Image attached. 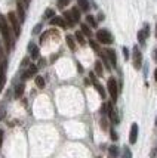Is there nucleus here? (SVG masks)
Segmentation results:
<instances>
[{"mask_svg": "<svg viewBox=\"0 0 157 158\" xmlns=\"http://www.w3.org/2000/svg\"><path fill=\"white\" fill-rule=\"evenodd\" d=\"M0 33L5 39V43H6L7 48H12V35H11V31H9V27H7V22L3 16H0Z\"/></svg>", "mask_w": 157, "mask_h": 158, "instance_id": "nucleus-1", "label": "nucleus"}, {"mask_svg": "<svg viewBox=\"0 0 157 158\" xmlns=\"http://www.w3.org/2000/svg\"><path fill=\"white\" fill-rule=\"evenodd\" d=\"M96 40L102 44H111L113 43V35L108 30H98L96 31Z\"/></svg>", "mask_w": 157, "mask_h": 158, "instance_id": "nucleus-2", "label": "nucleus"}, {"mask_svg": "<svg viewBox=\"0 0 157 158\" xmlns=\"http://www.w3.org/2000/svg\"><path fill=\"white\" fill-rule=\"evenodd\" d=\"M107 87H108V93L111 99H113V102H116L117 101V96H119V87H117V81L114 78H110L108 83H107Z\"/></svg>", "mask_w": 157, "mask_h": 158, "instance_id": "nucleus-3", "label": "nucleus"}, {"mask_svg": "<svg viewBox=\"0 0 157 158\" xmlns=\"http://www.w3.org/2000/svg\"><path fill=\"white\" fill-rule=\"evenodd\" d=\"M132 62H133V67L137 69H139L141 65H142V53L138 49V46H133V50H132Z\"/></svg>", "mask_w": 157, "mask_h": 158, "instance_id": "nucleus-4", "label": "nucleus"}, {"mask_svg": "<svg viewBox=\"0 0 157 158\" xmlns=\"http://www.w3.org/2000/svg\"><path fill=\"white\" fill-rule=\"evenodd\" d=\"M7 19H9L11 25H12V28H14V33L16 35H20L21 28H20V21H18V18H16V15H15L14 12H9V14H7Z\"/></svg>", "mask_w": 157, "mask_h": 158, "instance_id": "nucleus-5", "label": "nucleus"}, {"mask_svg": "<svg viewBox=\"0 0 157 158\" xmlns=\"http://www.w3.org/2000/svg\"><path fill=\"white\" fill-rule=\"evenodd\" d=\"M138 124L137 123H133L132 124V127H130V135H129V142L132 145L133 143H137V140H138Z\"/></svg>", "mask_w": 157, "mask_h": 158, "instance_id": "nucleus-6", "label": "nucleus"}, {"mask_svg": "<svg viewBox=\"0 0 157 158\" xmlns=\"http://www.w3.org/2000/svg\"><path fill=\"white\" fill-rule=\"evenodd\" d=\"M150 34V28H148V25H145V28L144 30H141V31H138V41H139V44H145V39H147V35Z\"/></svg>", "mask_w": 157, "mask_h": 158, "instance_id": "nucleus-7", "label": "nucleus"}, {"mask_svg": "<svg viewBox=\"0 0 157 158\" xmlns=\"http://www.w3.org/2000/svg\"><path fill=\"white\" fill-rule=\"evenodd\" d=\"M50 25H56V27L65 28L67 27V22H65V19L61 18V16H54V18L50 19Z\"/></svg>", "mask_w": 157, "mask_h": 158, "instance_id": "nucleus-8", "label": "nucleus"}, {"mask_svg": "<svg viewBox=\"0 0 157 158\" xmlns=\"http://www.w3.org/2000/svg\"><path fill=\"white\" fill-rule=\"evenodd\" d=\"M105 53H107V56H108V61H110V64H111V67H116L117 65L116 52H114L113 49H107V50H105Z\"/></svg>", "mask_w": 157, "mask_h": 158, "instance_id": "nucleus-9", "label": "nucleus"}, {"mask_svg": "<svg viewBox=\"0 0 157 158\" xmlns=\"http://www.w3.org/2000/svg\"><path fill=\"white\" fill-rule=\"evenodd\" d=\"M16 7H18V15H20V19L24 21V19H25V5H24L21 0H18Z\"/></svg>", "mask_w": 157, "mask_h": 158, "instance_id": "nucleus-10", "label": "nucleus"}, {"mask_svg": "<svg viewBox=\"0 0 157 158\" xmlns=\"http://www.w3.org/2000/svg\"><path fill=\"white\" fill-rule=\"evenodd\" d=\"M36 73H37V67H34V65H30L27 71L22 74V78H24V80H27V78H30V77L34 76Z\"/></svg>", "mask_w": 157, "mask_h": 158, "instance_id": "nucleus-11", "label": "nucleus"}, {"mask_svg": "<svg viewBox=\"0 0 157 158\" xmlns=\"http://www.w3.org/2000/svg\"><path fill=\"white\" fill-rule=\"evenodd\" d=\"M28 52H30V55H31L33 59H37V58H39V48H37L36 44L30 43V46H28Z\"/></svg>", "mask_w": 157, "mask_h": 158, "instance_id": "nucleus-12", "label": "nucleus"}, {"mask_svg": "<svg viewBox=\"0 0 157 158\" xmlns=\"http://www.w3.org/2000/svg\"><path fill=\"white\" fill-rule=\"evenodd\" d=\"M64 19H65V22H67V25H68V27H73V25L76 24V21H74V18H73V15H71L70 10L64 12Z\"/></svg>", "mask_w": 157, "mask_h": 158, "instance_id": "nucleus-13", "label": "nucleus"}, {"mask_svg": "<svg viewBox=\"0 0 157 158\" xmlns=\"http://www.w3.org/2000/svg\"><path fill=\"white\" fill-rule=\"evenodd\" d=\"M77 3H79V9H80V10H83V12H88L89 10L88 0H77Z\"/></svg>", "mask_w": 157, "mask_h": 158, "instance_id": "nucleus-14", "label": "nucleus"}, {"mask_svg": "<svg viewBox=\"0 0 157 158\" xmlns=\"http://www.w3.org/2000/svg\"><path fill=\"white\" fill-rule=\"evenodd\" d=\"M65 41H67V44H68V48L71 49V50H76V41H74V39H73V35L67 34V37H65Z\"/></svg>", "mask_w": 157, "mask_h": 158, "instance_id": "nucleus-15", "label": "nucleus"}, {"mask_svg": "<svg viewBox=\"0 0 157 158\" xmlns=\"http://www.w3.org/2000/svg\"><path fill=\"white\" fill-rule=\"evenodd\" d=\"M95 74H96V76H99V77H102V74H104L102 64H101L99 61H96V62H95Z\"/></svg>", "mask_w": 157, "mask_h": 158, "instance_id": "nucleus-16", "label": "nucleus"}, {"mask_svg": "<svg viewBox=\"0 0 157 158\" xmlns=\"http://www.w3.org/2000/svg\"><path fill=\"white\" fill-rule=\"evenodd\" d=\"M24 89H25L24 83H20V84L16 86V89H15V96H16V98H21V96H22V93H24Z\"/></svg>", "mask_w": 157, "mask_h": 158, "instance_id": "nucleus-17", "label": "nucleus"}, {"mask_svg": "<svg viewBox=\"0 0 157 158\" xmlns=\"http://www.w3.org/2000/svg\"><path fill=\"white\" fill-rule=\"evenodd\" d=\"M80 28H82V33L86 35V37H92V31H90V27H89L88 24H82Z\"/></svg>", "mask_w": 157, "mask_h": 158, "instance_id": "nucleus-18", "label": "nucleus"}, {"mask_svg": "<svg viewBox=\"0 0 157 158\" xmlns=\"http://www.w3.org/2000/svg\"><path fill=\"white\" fill-rule=\"evenodd\" d=\"M108 154L111 158H116L119 155V148H117L116 145H113V146H110L108 148Z\"/></svg>", "mask_w": 157, "mask_h": 158, "instance_id": "nucleus-19", "label": "nucleus"}, {"mask_svg": "<svg viewBox=\"0 0 157 158\" xmlns=\"http://www.w3.org/2000/svg\"><path fill=\"white\" fill-rule=\"evenodd\" d=\"M76 40L79 41V43H80V44H86V40H85V34H83L82 31H77V33H76Z\"/></svg>", "mask_w": 157, "mask_h": 158, "instance_id": "nucleus-20", "label": "nucleus"}, {"mask_svg": "<svg viewBox=\"0 0 157 158\" xmlns=\"http://www.w3.org/2000/svg\"><path fill=\"white\" fill-rule=\"evenodd\" d=\"M70 12H71V15H73V18H74L76 22H79V19H80V9H79V7H73Z\"/></svg>", "mask_w": 157, "mask_h": 158, "instance_id": "nucleus-21", "label": "nucleus"}, {"mask_svg": "<svg viewBox=\"0 0 157 158\" xmlns=\"http://www.w3.org/2000/svg\"><path fill=\"white\" fill-rule=\"evenodd\" d=\"M94 86H95V89L98 90V93H99V96L102 98V99H104V98H105V96H107V95H105V90H104V87H102V86H101V84H99V83H94Z\"/></svg>", "mask_w": 157, "mask_h": 158, "instance_id": "nucleus-22", "label": "nucleus"}, {"mask_svg": "<svg viewBox=\"0 0 157 158\" xmlns=\"http://www.w3.org/2000/svg\"><path fill=\"white\" fill-rule=\"evenodd\" d=\"M36 86H37L39 89H43V87H45V78H43L41 76L36 77Z\"/></svg>", "mask_w": 157, "mask_h": 158, "instance_id": "nucleus-23", "label": "nucleus"}, {"mask_svg": "<svg viewBox=\"0 0 157 158\" xmlns=\"http://www.w3.org/2000/svg\"><path fill=\"white\" fill-rule=\"evenodd\" d=\"M5 86V71H3V65H0V92Z\"/></svg>", "mask_w": 157, "mask_h": 158, "instance_id": "nucleus-24", "label": "nucleus"}, {"mask_svg": "<svg viewBox=\"0 0 157 158\" xmlns=\"http://www.w3.org/2000/svg\"><path fill=\"white\" fill-rule=\"evenodd\" d=\"M86 22H88L92 28H95L96 25H98V24H96V21H95V18H94L92 15H88V16H86Z\"/></svg>", "mask_w": 157, "mask_h": 158, "instance_id": "nucleus-25", "label": "nucleus"}, {"mask_svg": "<svg viewBox=\"0 0 157 158\" xmlns=\"http://www.w3.org/2000/svg\"><path fill=\"white\" fill-rule=\"evenodd\" d=\"M122 158H132V152L128 146H124L123 148V154H122Z\"/></svg>", "mask_w": 157, "mask_h": 158, "instance_id": "nucleus-26", "label": "nucleus"}, {"mask_svg": "<svg viewBox=\"0 0 157 158\" xmlns=\"http://www.w3.org/2000/svg\"><path fill=\"white\" fill-rule=\"evenodd\" d=\"M55 16V10L54 9H46V12H45V18H54Z\"/></svg>", "mask_w": 157, "mask_h": 158, "instance_id": "nucleus-27", "label": "nucleus"}, {"mask_svg": "<svg viewBox=\"0 0 157 158\" xmlns=\"http://www.w3.org/2000/svg\"><path fill=\"white\" fill-rule=\"evenodd\" d=\"M70 3V0H58V7L59 9H64Z\"/></svg>", "mask_w": 157, "mask_h": 158, "instance_id": "nucleus-28", "label": "nucleus"}, {"mask_svg": "<svg viewBox=\"0 0 157 158\" xmlns=\"http://www.w3.org/2000/svg\"><path fill=\"white\" fill-rule=\"evenodd\" d=\"M5 115H6V110H5V106L0 103V121L5 118Z\"/></svg>", "mask_w": 157, "mask_h": 158, "instance_id": "nucleus-29", "label": "nucleus"}, {"mask_svg": "<svg viewBox=\"0 0 157 158\" xmlns=\"http://www.w3.org/2000/svg\"><path fill=\"white\" fill-rule=\"evenodd\" d=\"M90 48L94 49L95 52H99V44L96 43V41H94V40H90Z\"/></svg>", "mask_w": 157, "mask_h": 158, "instance_id": "nucleus-30", "label": "nucleus"}, {"mask_svg": "<svg viewBox=\"0 0 157 158\" xmlns=\"http://www.w3.org/2000/svg\"><path fill=\"white\" fill-rule=\"evenodd\" d=\"M110 135H111V139H113V140H117V139H119L117 138V133L114 130H110Z\"/></svg>", "mask_w": 157, "mask_h": 158, "instance_id": "nucleus-31", "label": "nucleus"}, {"mask_svg": "<svg viewBox=\"0 0 157 158\" xmlns=\"http://www.w3.org/2000/svg\"><path fill=\"white\" fill-rule=\"evenodd\" d=\"M41 27H43L41 24H39V25H36V28H34V30H33V33H34V34H37V33H39V31H40V30H41Z\"/></svg>", "mask_w": 157, "mask_h": 158, "instance_id": "nucleus-32", "label": "nucleus"}, {"mask_svg": "<svg viewBox=\"0 0 157 158\" xmlns=\"http://www.w3.org/2000/svg\"><path fill=\"white\" fill-rule=\"evenodd\" d=\"M123 55H124V58H126V59L129 58V50H128V48H123Z\"/></svg>", "mask_w": 157, "mask_h": 158, "instance_id": "nucleus-33", "label": "nucleus"}, {"mask_svg": "<svg viewBox=\"0 0 157 158\" xmlns=\"http://www.w3.org/2000/svg\"><path fill=\"white\" fill-rule=\"evenodd\" d=\"M3 136H5V133H3V130L0 129V148H2V143H3Z\"/></svg>", "mask_w": 157, "mask_h": 158, "instance_id": "nucleus-34", "label": "nucleus"}, {"mask_svg": "<svg viewBox=\"0 0 157 158\" xmlns=\"http://www.w3.org/2000/svg\"><path fill=\"white\" fill-rule=\"evenodd\" d=\"M101 126H102L104 130H107V121H105V118H102V120H101Z\"/></svg>", "mask_w": 157, "mask_h": 158, "instance_id": "nucleus-35", "label": "nucleus"}, {"mask_svg": "<svg viewBox=\"0 0 157 158\" xmlns=\"http://www.w3.org/2000/svg\"><path fill=\"white\" fill-rule=\"evenodd\" d=\"M154 80H156V83H157V68L154 69Z\"/></svg>", "mask_w": 157, "mask_h": 158, "instance_id": "nucleus-36", "label": "nucleus"}, {"mask_svg": "<svg viewBox=\"0 0 157 158\" xmlns=\"http://www.w3.org/2000/svg\"><path fill=\"white\" fill-rule=\"evenodd\" d=\"M154 61L157 62V49H156V50H154Z\"/></svg>", "mask_w": 157, "mask_h": 158, "instance_id": "nucleus-37", "label": "nucleus"}, {"mask_svg": "<svg viewBox=\"0 0 157 158\" xmlns=\"http://www.w3.org/2000/svg\"><path fill=\"white\" fill-rule=\"evenodd\" d=\"M24 3H25V6H28V3H30V0H24Z\"/></svg>", "mask_w": 157, "mask_h": 158, "instance_id": "nucleus-38", "label": "nucleus"}, {"mask_svg": "<svg viewBox=\"0 0 157 158\" xmlns=\"http://www.w3.org/2000/svg\"><path fill=\"white\" fill-rule=\"evenodd\" d=\"M156 37H157V24H156Z\"/></svg>", "mask_w": 157, "mask_h": 158, "instance_id": "nucleus-39", "label": "nucleus"}, {"mask_svg": "<svg viewBox=\"0 0 157 158\" xmlns=\"http://www.w3.org/2000/svg\"><path fill=\"white\" fill-rule=\"evenodd\" d=\"M156 126H157V118H156Z\"/></svg>", "mask_w": 157, "mask_h": 158, "instance_id": "nucleus-40", "label": "nucleus"}]
</instances>
